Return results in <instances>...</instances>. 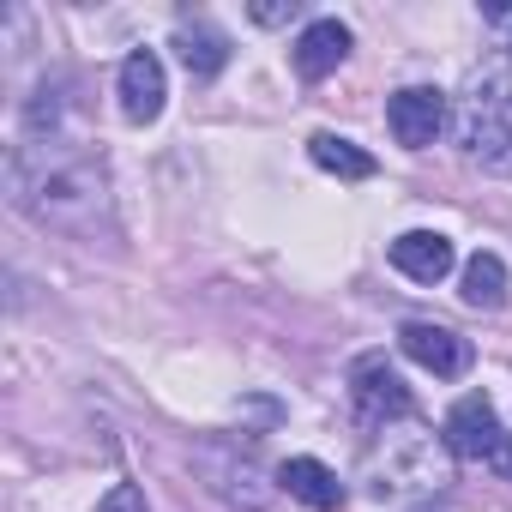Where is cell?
<instances>
[{
	"label": "cell",
	"instance_id": "10",
	"mask_svg": "<svg viewBox=\"0 0 512 512\" xmlns=\"http://www.w3.org/2000/svg\"><path fill=\"white\" fill-rule=\"evenodd\" d=\"M344 55H350V25H338V19H314V25L296 37V73H302V79L338 73Z\"/></svg>",
	"mask_w": 512,
	"mask_h": 512
},
{
	"label": "cell",
	"instance_id": "15",
	"mask_svg": "<svg viewBox=\"0 0 512 512\" xmlns=\"http://www.w3.org/2000/svg\"><path fill=\"white\" fill-rule=\"evenodd\" d=\"M205 464L217 470V494H223V500H235V506H247V512H260V506L272 500V488H266V476H260V464H253V458L223 464V452H205Z\"/></svg>",
	"mask_w": 512,
	"mask_h": 512
},
{
	"label": "cell",
	"instance_id": "7",
	"mask_svg": "<svg viewBox=\"0 0 512 512\" xmlns=\"http://www.w3.org/2000/svg\"><path fill=\"white\" fill-rule=\"evenodd\" d=\"M446 446H452V458H494V446H500V416H494V398L488 392H464L452 410H446Z\"/></svg>",
	"mask_w": 512,
	"mask_h": 512
},
{
	"label": "cell",
	"instance_id": "4",
	"mask_svg": "<svg viewBox=\"0 0 512 512\" xmlns=\"http://www.w3.org/2000/svg\"><path fill=\"white\" fill-rule=\"evenodd\" d=\"M350 404H356L362 428H392V422H410V410H416L404 374H398L380 350L356 356V368H350Z\"/></svg>",
	"mask_w": 512,
	"mask_h": 512
},
{
	"label": "cell",
	"instance_id": "8",
	"mask_svg": "<svg viewBox=\"0 0 512 512\" xmlns=\"http://www.w3.org/2000/svg\"><path fill=\"white\" fill-rule=\"evenodd\" d=\"M163 97H169L163 61H157L151 49H133V55L121 61V115H127L133 127H145V121L163 115Z\"/></svg>",
	"mask_w": 512,
	"mask_h": 512
},
{
	"label": "cell",
	"instance_id": "16",
	"mask_svg": "<svg viewBox=\"0 0 512 512\" xmlns=\"http://www.w3.org/2000/svg\"><path fill=\"white\" fill-rule=\"evenodd\" d=\"M97 512H151V506H145V488H133V482H115V488L97 500Z\"/></svg>",
	"mask_w": 512,
	"mask_h": 512
},
{
	"label": "cell",
	"instance_id": "5",
	"mask_svg": "<svg viewBox=\"0 0 512 512\" xmlns=\"http://www.w3.org/2000/svg\"><path fill=\"white\" fill-rule=\"evenodd\" d=\"M398 350L416 362V368H428L434 380H458V374H470V338H458L452 326H434V320H404L398 326Z\"/></svg>",
	"mask_w": 512,
	"mask_h": 512
},
{
	"label": "cell",
	"instance_id": "20",
	"mask_svg": "<svg viewBox=\"0 0 512 512\" xmlns=\"http://www.w3.org/2000/svg\"><path fill=\"white\" fill-rule=\"evenodd\" d=\"M506 169H512V157H506Z\"/></svg>",
	"mask_w": 512,
	"mask_h": 512
},
{
	"label": "cell",
	"instance_id": "14",
	"mask_svg": "<svg viewBox=\"0 0 512 512\" xmlns=\"http://www.w3.org/2000/svg\"><path fill=\"white\" fill-rule=\"evenodd\" d=\"M308 157H314L326 175H338V181H368V175L380 169V163H374L356 139H344V133H314V139H308Z\"/></svg>",
	"mask_w": 512,
	"mask_h": 512
},
{
	"label": "cell",
	"instance_id": "9",
	"mask_svg": "<svg viewBox=\"0 0 512 512\" xmlns=\"http://www.w3.org/2000/svg\"><path fill=\"white\" fill-rule=\"evenodd\" d=\"M386 253H392V266H398L410 284H440V278L452 272V260H458L452 241H446L440 229H410V235H398Z\"/></svg>",
	"mask_w": 512,
	"mask_h": 512
},
{
	"label": "cell",
	"instance_id": "19",
	"mask_svg": "<svg viewBox=\"0 0 512 512\" xmlns=\"http://www.w3.org/2000/svg\"><path fill=\"white\" fill-rule=\"evenodd\" d=\"M482 19L488 25H512V7H482Z\"/></svg>",
	"mask_w": 512,
	"mask_h": 512
},
{
	"label": "cell",
	"instance_id": "3",
	"mask_svg": "<svg viewBox=\"0 0 512 512\" xmlns=\"http://www.w3.org/2000/svg\"><path fill=\"white\" fill-rule=\"evenodd\" d=\"M452 127H458V145H464L470 157L506 163V151H512V73H506V67L470 73L464 91H458Z\"/></svg>",
	"mask_w": 512,
	"mask_h": 512
},
{
	"label": "cell",
	"instance_id": "2",
	"mask_svg": "<svg viewBox=\"0 0 512 512\" xmlns=\"http://www.w3.org/2000/svg\"><path fill=\"white\" fill-rule=\"evenodd\" d=\"M452 482V446L446 434H428V428H380V440L368 446V494L374 500H428Z\"/></svg>",
	"mask_w": 512,
	"mask_h": 512
},
{
	"label": "cell",
	"instance_id": "12",
	"mask_svg": "<svg viewBox=\"0 0 512 512\" xmlns=\"http://www.w3.org/2000/svg\"><path fill=\"white\" fill-rule=\"evenodd\" d=\"M175 49H181V67H187L193 79H217V73L229 67V37H223L211 19L181 25V31H175Z\"/></svg>",
	"mask_w": 512,
	"mask_h": 512
},
{
	"label": "cell",
	"instance_id": "17",
	"mask_svg": "<svg viewBox=\"0 0 512 512\" xmlns=\"http://www.w3.org/2000/svg\"><path fill=\"white\" fill-rule=\"evenodd\" d=\"M302 7H296V0H290V7H253V25H290Z\"/></svg>",
	"mask_w": 512,
	"mask_h": 512
},
{
	"label": "cell",
	"instance_id": "13",
	"mask_svg": "<svg viewBox=\"0 0 512 512\" xmlns=\"http://www.w3.org/2000/svg\"><path fill=\"white\" fill-rule=\"evenodd\" d=\"M458 296H464V308H482V314L506 308V260H500V253H488V247L470 253L464 278H458Z\"/></svg>",
	"mask_w": 512,
	"mask_h": 512
},
{
	"label": "cell",
	"instance_id": "1",
	"mask_svg": "<svg viewBox=\"0 0 512 512\" xmlns=\"http://www.w3.org/2000/svg\"><path fill=\"white\" fill-rule=\"evenodd\" d=\"M7 187H13V205L43 223V229H67V235H97V223L109 217V175L103 163L61 139V133H37V139H19L7 151Z\"/></svg>",
	"mask_w": 512,
	"mask_h": 512
},
{
	"label": "cell",
	"instance_id": "18",
	"mask_svg": "<svg viewBox=\"0 0 512 512\" xmlns=\"http://www.w3.org/2000/svg\"><path fill=\"white\" fill-rule=\"evenodd\" d=\"M488 464H494V470H500V476L512 482V428L500 434V446H494V458H488Z\"/></svg>",
	"mask_w": 512,
	"mask_h": 512
},
{
	"label": "cell",
	"instance_id": "11",
	"mask_svg": "<svg viewBox=\"0 0 512 512\" xmlns=\"http://www.w3.org/2000/svg\"><path fill=\"white\" fill-rule=\"evenodd\" d=\"M278 488H290L302 506H314V512H338L344 506V482H338V470H326L320 458H290V464H278Z\"/></svg>",
	"mask_w": 512,
	"mask_h": 512
},
{
	"label": "cell",
	"instance_id": "6",
	"mask_svg": "<svg viewBox=\"0 0 512 512\" xmlns=\"http://www.w3.org/2000/svg\"><path fill=\"white\" fill-rule=\"evenodd\" d=\"M386 127H392L398 145L428 151V145L440 139V127H446V91H434V85H404V91L386 103Z\"/></svg>",
	"mask_w": 512,
	"mask_h": 512
}]
</instances>
